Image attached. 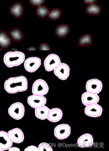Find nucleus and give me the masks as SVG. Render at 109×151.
Masks as SVG:
<instances>
[{
    "mask_svg": "<svg viewBox=\"0 0 109 151\" xmlns=\"http://www.w3.org/2000/svg\"><path fill=\"white\" fill-rule=\"evenodd\" d=\"M27 102L31 108L36 109L45 105L46 104L47 99L43 96L33 94L28 97Z\"/></svg>",
    "mask_w": 109,
    "mask_h": 151,
    "instance_id": "obj_9",
    "label": "nucleus"
},
{
    "mask_svg": "<svg viewBox=\"0 0 109 151\" xmlns=\"http://www.w3.org/2000/svg\"><path fill=\"white\" fill-rule=\"evenodd\" d=\"M45 0H29L31 4L34 6H42L45 2Z\"/></svg>",
    "mask_w": 109,
    "mask_h": 151,
    "instance_id": "obj_27",
    "label": "nucleus"
},
{
    "mask_svg": "<svg viewBox=\"0 0 109 151\" xmlns=\"http://www.w3.org/2000/svg\"><path fill=\"white\" fill-rule=\"evenodd\" d=\"M8 35L11 39L15 42H20L23 38L22 33L17 28H14L10 30Z\"/></svg>",
    "mask_w": 109,
    "mask_h": 151,
    "instance_id": "obj_21",
    "label": "nucleus"
},
{
    "mask_svg": "<svg viewBox=\"0 0 109 151\" xmlns=\"http://www.w3.org/2000/svg\"><path fill=\"white\" fill-rule=\"evenodd\" d=\"M10 12L13 16L19 18L22 15L23 13V6L20 3L14 4L11 7Z\"/></svg>",
    "mask_w": 109,
    "mask_h": 151,
    "instance_id": "obj_20",
    "label": "nucleus"
},
{
    "mask_svg": "<svg viewBox=\"0 0 109 151\" xmlns=\"http://www.w3.org/2000/svg\"><path fill=\"white\" fill-rule=\"evenodd\" d=\"M56 35L59 38H63L67 36L70 32V27L68 24H61L56 29Z\"/></svg>",
    "mask_w": 109,
    "mask_h": 151,
    "instance_id": "obj_19",
    "label": "nucleus"
},
{
    "mask_svg": "<svg viewBox=\"0 0 109 151\" xmlns=\"http://www.w3.org/2000/svg\"><path fill=\"white\" fill-rule=\"evenodd\" d=\"M38 151H53V150L48 143L43 142L40 144L38 147Z\"/></svg>",
    "mask_w": 109,
    "mask_h": 151,
    "instance_id": "obj_26",
    "label": "nucleus"
},
{
    "mask_svg": "<svg viewBox=\"0 0 109 151\" xmlns=\"http://www.w3.org/2000/svg\"><path fill=\"white\" fill-rule=\"evenodd\" d=\"M63 113L61 109L58 108L50 110L47 119L51 122L56 123L62 118Z\"/></svg>",
    "mask_w": 109,
    "mask_h": 151,
    "instance_id": "obj_16",
    "label": "nucleus"
},
{
    "mask_svg": "<svg viewBox=\"0 0 109 151\" xmlns=\"http://www.w3.org/2000/svg\"><path fill=\"white\" fill-rule=\"evenodd\" d=\"M103 111L102 107L97 104L87 105L85 109V115L93 117L100 116L102 114Z\"/></svg>",
    "mask_w": 109,
    "mask_h": 151,
    "instance_id": "obj_11",
    "label": "nucleus"
},
{
    "mask_svg": "<svg viewBox=\"0 0 109 151\" xmlns=\"http://www.w3.org/2000/svg\"><path fill=\"white\" fill-rule=\"evenodd\" d=\"M25 59L24 53L20 51H9L4 57V62L7 67L11 68L22 64Z\"/></svg>",
    "mask_w": 109,
    "mask_h": 151,
    "instance_id": "obj_2",
    "label": "nucleus"
},
{
    "mask_svg": "<svg viewBox=\"0 0 109 151\" xmlns=\"http://www.w3.org/2000/svg\"><path fill=\"white\" fill-rule=\"evenodd\" d=\"M92 39L91 36L89 34L83 35L79 39V46L86 47L90 46L92 44Z\"/></svg>",
    "mask_w": 109,
    "mask_h": 151,
    "instance_id": "obj_23",
    "label": "nucleus"
},
{
    "mask_svg": "<svg viewBox=\"0 0 109 151\" xmlns=\"http://www.w3.org/2000/svg\"><path fill=\"white\" fill-rule=\"evenodd\" d=\"M13 142L8 136V132L0 131V151L9 150L11 147Z\"/></svg>",
    "mask_w": 109,
    "mask_h": 151,
    "instance_id": "obj_13",
    "label": "nucleus"
},
{
    "mask_svg": "<svg viewBox=\"0 0 109 151\" xmlns=\"http://www.w3.org/2000/svg\"><path fill=\"white\" fill-rule=\"evenodd\" d=\"M83 104L85 106L97 104L100 101V97L97 94L87 91L83 93L81 97Z\"/></svg>",
    "mask_w": 109,
    "mask_h": 151,
    "instance_id": "obj_12",
    "label": "nucleus"
},
{
    "mask_svg": "<svg viewBox=\"0 0 109 151\" xmlns=\"http://www.w3.org/2000/svg\"><path fill=\"white\" fill-rule=\"evenodd\" d=\"M28 81L26 77L22 76L11 77L4 83L5 91L10 94H14L26 91L28 89Z\"/></svg>",
    "mask_w": 109,
    "mask_h": 151,
    "instance_id": "obj_1",
    "label": "nucleus"
},
{
    "mask_svg": "<svg viewBox=\"0 0 109 151\" xmlns=\"http://www.w3.org/2000/svg\"><path fill=\"white\" fill-rule=\"evenodd\" d=\"M50 109L46 106H43L35 109V115L38 119L44 120L47 119Z\"/></svg>",
    "mask_w": 109,
    "mask_h": 151,
    "instance_id": "obj_17",
    "label": "nucleus"
},
{
    "mask_svg": "<svg viewBox=\"0 0 109 151\" xmlns=\"http://www.w3.org/2000/svg\"><path fill=\"white\" fill-rule=\"evenodd\" d=\"M85 87L87 91L98 94L102 90L103 84L100 80L97 79H93L87 81Z\"/></svg>",
    "mask_w": 109,
    "mask_h": 151,
    "instance_id": "obj_8",
    "label": "nucleus"
},
{
    "mask_svg": "<svg viewBox=\"0 0 109 151\" xmlns=\"http://www.w3.org/2000/svg\"><path fill=\"white\" fill-rule=\"evenodd\" d=\"M9 151H20V150L17 147H11L9 149Z\"/></svg>",
    "mask_w": 109,
    "mask_h": 151,
    "instance_id": "obj_31",
    "label": "nucleus"
},
{
    "mask_svg": "<svg viewBox=\"0 0 109 151\" xmlns=\"http://www.w3.org/2000/svg\"><path fill=\"white\" fill-rule=\"evenodd\" d=\"M61 15V10L58 9H53L48 12V17L51 20H56L60 18Z\"/></svg>",
    "mask_w": 109,
    "mask_h": 151,
    "instance_id": "obj_24",
    "label": "nucleus"
},
{
    "mask_svg": "<svg viewBox=\"0 0 109 151\" xmlns=\"http://www.w3.org/2000/svg\"><path fill=\"white\" fill-rule=\"evenodd\" d=\"M11 43L12 40L7 33L5 32L0 31V47L1 48H7Z\"/></svg>",
    "mask_w": 109,
    "mask_h": 151,
    "instance_id": "obj_18",
    "label": "nucleus"
},
{
    "mask_svg": "<svg viewBox=\"0 0 109 151\" xmlns=\"http://www.w3.org/2000/svg\"><path fill=\"white\" fill-rule=\"evenodd\" d=\"M49 12V9L44 6L38 7L36 10L37 15L42 18H44L48 15Z\"/></svg>",
    "mask_w": 109,
    "mask_h": 151,
    "instance_id": "obj_25",
    "label": "nucleus"
},
{
    "mask_svg": "<svg viewBox=\"0 0 109 151\" xmlns=\"http://www.w3.org/2000/svg\"><path fill=\"white\" fill-rule=\"evenodd\" d=\"M40 50H51V47L48 44L42 43L40 45L39 48Z\"/></svg>",
    "mask_w": 109,
    "mask_h": 151,
    "instance_id": "obj_28",
    "label": "nucleus"
},
{
    "mask_svg": "<svg viewBox=\"0 0 109 151\" xmlns=\"http://www.w3.org/2000/svg\"><path fill=\"white\" fill-rule=\"evenodd\" d=\"M83 1L86 4H89L95 2L97 0H83Z\"/></svg>",
    "mask_w": 109,
    "mask_h": 151,
    "instance_id": "obj_30",
    "label": "nucleus"
},
{
    "mask_svg": "<svg viewBox=\"0 0 109 151\" xmlns=\"http://www.w3.org/2000/svg\"><path fill=\"white\" fill-rule=\"evenodd\" d=\"M41 64V61L37 57L28 58L25 60L24 67L26 70L30 73L35 72L39 68Z\"/></svg>",
    "mask_w": 109,
    "mask_h": 151,
    "instance_id": "obj_7",
    "label": "nucleus"
},
{
    "mask_svg": "<svg viewBox=\"0 0 109 151\" xmlns=\"http://www.w3.org/2000/svg\"><path fill=\"white\" fill-rule=\"evenodd\" d=\"M101 7L96 3L90 4L87 6L86 12L87 13L90 15H98L100 14L101 12Z\"/></svg>",
    "mask_w": 109,
    "mask_h": 151,
    "instance_id": "obj_22",
    "label": "nucleus"
},
{
    "mask_svg": "<svg viewBox=\"0 0 109 151\" xmlns=\"http://www.w3.org/2000/svg\"><path fill=\"white\" fill-rule=\"evenodd\" d=\"M9 115L14 119L19 120L24 115L25 108L22 103L17 102L11 105L8 109Z\"/></svg>",
    "mask_w": 109,
    "mask_h": 151,
    "instance_id": "obj_3",
    "label": "nucleus"
},
{
    "mask_svg": "<svg viewBox=\"0 0 109 151\" xmlns=\"http://www.w3.org/2000/svg\"><path fill=\"white\" fill-rule=\"evenodd\" d=\"M70 71V67L67 64L61 63L54 70V73L60 79L65 80L69 76Z\"/></svg>",
    "mask_w": 109,
    "mask_h": 151,
    "instance_id": "obj_10",
    "label": "nucleus"
},
{
    "mask_svg": "<svg viewBox=\"0 0 109 151\" xmlns=\"http://www.w3.org/2000/svg\"><path fill=\"white\" fill-rule=\"evenodd\" d=\"M49 88L45 81L42 79L36 80L33 84L32 92L33 94L43 96L48 93Z\"/></svg>",
    "mask_w": 109,
    "mask_h": 151,
    "instance_id": "obj_4",
    "label": "nucleus"
},
{
    "mask_svg": "<svg viewBox=\"0 0 109 151\" xmlns=\"http://www.w3.org/2000/svg\"><path fill=\"white\" fill-rule=\"evenodd\" d=\"M54 135L58 139H67L71 134V127L67 124H63L58 125L54 129Z\"/></svg>",
    "mask_w": 109,
    "mask_h": 151,
    "instance_id": "obj_6",
    "label": "nucleus"
},
{
    "mask_svg": "<svg viewBox=\"0 0 109 151\" xmlns=\"http://www.w3.org/2000/svg\"><path fill=\"white\" fill-rule=\"evenodd\" d=\"M78 146L81 148H88L93 145V139L91 134H85L81 135L78 140Z\"/></svg>",
    "mask_w": 109,
    "mask_h": 151,
    "instance_id": "obj_15",
    "label": "nucleus"
},
{
    "mask_svg": "<svg viewBox=\"0 0 109 151\" xmlns=\"http://www.w3.org/2000/svg\"><path fill=\"white\" fill-rule=\"evenodd\" d=\"M24 151H38V148L34 146H31L25 149Z\"/></svg>",
    "mask_w": 109,
    "mask_h": 151,
    "instance_id": "obj_29",
    "label": "nucleus"
},
{
    "mask_svg": "<svg viewBox=\"0 0 109 151\" xmlns=\"http://www.w3.org/2000/svg\"><path fill=\"white\" fill-rule=\"evenodd\" d=\"M8 133L9 137L14 143L19 144L24 141V137L23 132L19 128L12 129L9 130Z\"/></svg>",
    "mask_w": 109,
    "mask_h": 151,
    "instance_id": "obj_14",
    "label": "nucleus"
},
{
    "mask_svg": "<svg viewBox=\"0 0 109 151\" xmlns=\"http://www.w3.org/2000/svg\"><path fill=\"white\" fill-rule=\"evenodd\" d=\"M61 63L59 57L56 54H49L44 61L45 69L47 71L51 72L56 68Z\"/></svg>",
    "mask_w": 109,
    "mask_h": 151,
    "instance_id": "obj_5",
    "label": "nucleus"
}]
</instances>
